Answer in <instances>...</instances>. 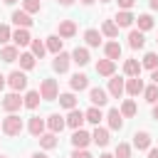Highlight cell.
Here are the masks:
<instances>
[{"mask_svg":"<svg viewBox=\"0 0 158 158\" xmlns=\"http://www.w3.org/2000/svg\"><path fill=\"white\" fill-rule=\"evenodd\" d=\"M2 131H5L7 136H20V133H22V118H20L17 114H10V116L2 121Z\"/></svg>","mask_w":158,"mask_h":158,"instance_id":"1","label":"cell"},{"mask_svg":"<svg viewBox=\"0 0 158 158\" xmlns=\"http://www.w3.org/2000/svg\"><path fill=\"white\" fill-rule=\"evenodd\" d=\"M57 94H59L57 81H54V79H44V81H42V86H40V96H42L44 101H54V99H57Z\"/></svg>","mask_w":158,"mask_h":158,"instance_id":"2","label":"cell"},{"mask_svg":"<svg viewBox=\"0 0 158 158\" xmlns=\"http://www.w3.org/2000/svg\"><path fill=\"white\" fill-rule=\"evenodd\" d=\"M20 106H25V99H20V94H17V91H12V94H7V96L2 99V109H5V111H10V114H15Z\"/></svg>","mask_w":158,"mask_h":158,"instance_id":"3","label":"cell"},{"mask_svg":"<svg viewBox=\"0 0 158 158\" xmlns=\"http://www.w3.org/2000/svg\"><path fill=\"white\" fill-rule=\"evenodd\" d=\"M69 62H72V54H67V52H59V54H54V62H52V67H54V72L64 74V72L69 69Z\"/></svg>","mask_w":158,"mask_h":158,"instance_id":"4","label":"cell"},{"mask_svg":"<svg viewBox=\"0 0 158 158\" xmlns=\"http://www.w3.org/2000/svg\"><path fill=\"white\" fill-rule=\"evenodd\" d=\"M7 84L12 86V91H22V89L27 86V77H25L22 72H12V74L7 77Z\"/></svg>","mask_w":158,"mask_h":158,"instance_id":"5","label":"cell"},{"mask_svg":"<svg viewBox=\"0 0 158 158\" xmlns=\"http://www.w3.org/2000/svg\"><path fill=\"white\" fill-rule=\"evenodd\" d=\"M12 42H15V47H25V44H32V37L25 27H17L12 32Z\"/></svg>","mask_w":158,"mask_h":158,"instance_id":"6","label":"cell"},{"mask_svg":"<svg viewBox=\"0 0 158 158\" xmlns=\"http://www.w3.org/2000/svg\"><path fill=\"white\" fill-rule=\"evenodd\" d=\"M123 91H126V81H123L121 77H114V79H109V94H111L114 99H118Z\"/></svg>","mask_w":158,"mask_h":158,"instance_id":"7","label":"cell"},{"mask_svg":"<svg viewBox=\"0 0 158 158\" xmlns=\"http://www.w3.org/2000/svg\"><path fill=\"white\" fill-rule=\"evenodd\" d=\"M89 101H91L94 106H99V109H101V106H104V104L109 101V94H106L104 89H99V86H94V89L89 91Z\"/></svg>","mask_w":158,"mask_h":158,"instance_id":"8","label":"cell"},{"mask_svg":"<svg viewBox=\"0 0 158 158\" xmlns=\"http://www.w3.org/2000/svg\"><path fill=\"white\" fill-rule=\"evenodd\" d=\"M86 121V116H84V111H79V109H72L69 111V116H67V126H72L74 131L77 128H81V123Z\"/></svg>","mask_w":158,"mask_h":158,"instance_id":"9","label":"cell"},{"mask_svg":"<svg viewBox=\"0 0 158 158\" xmlns=\"http://www.w3.org/2000/svg\"><path fill=\"white\" fill-rule=\"evenodd\" d=\"M89 141H91V136H89L86 131H81V128H77V131L72 133V146H74V148H86Z\"/></svg>","mask_w":158,"mask_h":158,"instance_id":"10","label":"cell"},{"mask_svg":"<svg viewBox=\"0 0 158 158\" xmlns=\"http://www.w3.org/2000/svg\"><path fill=\"white\" fill-rule=\"evenodd\" d=\"M114 69H116V62H111V59L96 62V74H101V77H114Z\"/></svg>","mask_w":158,"mask_h":158,"instance_id":"11","label":"cell"},{"mask_svg":"<svg viewBox=\"0 0 158 158\" xmlns=\"http://www.w3.org/2000/svg\"><path fill=\"white\" fill-rule=\"evenodd\" d=\"M133 146H136L138 151H146V148L151 146V133H148V131H136V133H133Z\"/></svg>","mask_w":158,"mask_h":158,"instance_id":"12","label":"cell"},{"mask_svg":"<svg viewBox=\"0 0 158 158\" xmlns=\"http://www.w3.org/2000/svg\"><path fill=\"white\" fill-rule=\"evenodd\" d=\"M89 49H84V47H77L74 52H72V62L74 64H79V67H84V64H89Z\"/></svg>","mask_w":158,"mask_h":158,"instance_id":"13","label":"cell"},{"mask_svg":"<svg viewBox=\"0 0 158 158\" xmlns=\"http://www.w3.org/2000/svg\"><path fill=\"white\" fill-rule=\"evenodd\" d=\"M143 89H146V86H143V81H141L138 77H131V79L126 81V91H128L131 96H138V94H143Z\"/></svg>","mask_w":158,"mask_h":158,"instance_id":"14","label":"cell"},{"mask_svg":"<svg viewBox=\"0 0 158 158\" xmlns=\"http://www.w3.org/2000/svg\"><path fill=\"white\" fill-rule=\"evenodd\" d=\"M47 126H49V131H52V133H59V131L67 126V118H62L59 114H52V116L47 118Z\"/></svg>","mask_w":158,"mask_h":158,"instance_id":"15","label":"cell"},{"mask_svg":"<svg viewBox=\"0 0 158 158\" xmlns=\"http://www.w3.org/2000/svg\"><path fill=\"white\" fill-rule=\"evenodd\" d=\"M27 128H30V133H32L35 138H40V136L44 133V121H42L40 116H32L30 123H27Z\"/></svg>","mask_w":158,"mask_h":158,"instance_id":"16","label":"cell"},{"mask_svg":"<svg viewBox=\"0 0 158 158\" xmlns=\"http://www.w3.org/2000/svg\"><path fill=\"white\" fill-rule=\"evenodd\" d=\"M12 22H15L17 27H25V30L32 25V20H30V15H27L25 10H15V12H12Z\"/></svg>","mask_w":158,"mask_h":158,"instance_id":"17","label":"cell"},{"mask_svg":"<svg viewBox=\"0 0 158 158\" xmlns=\"http://www.w3.org/2000/svg\"><path fill=\"white\" fill-rule=\"evenodd\" d=\"M128 44H131L133 49H141V47L146 44V37H143V32H141V30H131V32H128Z\"/></svg>","mask_w":158,"mask_h":158,"instance_id":"18","label":"cell"},{"mask_svg":"<svg viewBox=\"0 0 158 158\" xmlns=\"http://www.w3.org/2000/svg\"><path fill=\"white\" fill-rule=\"evenodd\" d=\"M69 86H72L74 91H81V89H86V86H89V77H86V74H79V72H77V74L72 77Z\"/></svg>","mask_w":158,"mask_h":158,"instance_id":"19","label":"cell"},{"mask_svg":"<svg viewBox=\"0 0 158 158\" xmlns=\"http://www.w3.org/2000/svg\"><path fill=\"white\" fill-rule=\"evenodd\" d=\"M133 20H136V17H133L128 10H121V12H116V20H114V22H116L118 27H131Z\"/></svg>","mask_w":158,"mask_h":158,"instance_id":"20","label":"cell"},{"mask_svg":"<svg viewBox=\"0 0 158 158\" xmlns=\"http://www.w3.org/2000/svg\"><path fill=\"white\" fill-rule=\"evenodd\" d=\"M77 35V25L72 20H62L59 22V37H74Z\"/></svg>","mask_w":158,"mask_h":158,"instance_id":"21","label":"cell"},{"mask_svg":"<svg viewBox=\"0 0 158 158\" xmlns=\"http://www.w3.org/2000/svg\"><path fill=\"white\" fill-rule=\"evenodd\" d=\"M0 59H2V62H7V64H10V62H17V59H20L17 47H10V44H7V47H2V49H0Z\"/></svg>","mask_w":158,"mask_h":158,"instance_id":"22","label":"cell"},{"mask_svg":"<svg viewBox=\"0 0 158 158\" xmlns=\"http://www.w3.org/2000/svg\"><path fill=\"white\" fill-rule=\"evenodd\" d=\"M106 118H109V126H111L114 131H118V128L123 126V116H121V111H118V109H111Z\"/></svg>","mask_w":158,"mask_h":158,"instance_id":"23","label":"cell"},{"mask_svg":"<svg viewBox=\"0 0 158 158\" xmlns=\"http://www.w3.org/2000/svg\"><path fill=\"white\" fill-rule=\"evenodd\" d=\"M104 52H106V59L116 62V59L121 57V44H118V42H109V44L104 47Z\"/></svg>","mask_w":158,"mask_h":158,"instance_id":"24","label":"cell"},{"mask_svg":"<svg viewBox=\"0 0 158 158\" xmlns=\"http://www.w3.org/2000/svg\"><path fill=\"white\" fill-rule=\"evenodd\" d=\"M123 72H126L128 77H138V74H141V62H138V59H126V62H123Z\"/></svg>","mask_w":158,"mask_h":158,"instance_id":"25","label":"cell"},{"mask_svg":"<svg viewBox=\"0 0 158 158\" xmlns=\"http://www.w3.org/2000/svg\"><path fill=\"white\" fill-rule=\"evenodd\" d=\"M91 141H94L96 146H106V143H109V131L96 126V128H94V133H91Z\"/></svg>","mask_w":158,"mask_h":158,"instance_id":"26","label":"cell"},{"mask_svg":"<svg viewBox=\"0 0 158 158\" xmlns=\"http://www.w3.org/2000/svg\"><path fill=\"white\" fill-rule=\"evenodd\" d=\"M84 116H86V121H89V123H94V126H99V121L104 118L101 109H96V106H91L89 111H84Z\"/></svg>","mask_w":158,"mask_h":158,"instance_id":"27","label":"cell"},{"mask_svg":"<svg viewBox=\"0 0 158 158\" xmlns=\"http://www.w3.org/2000/svg\"><path fill=\"white\" fill-rule=\"evenodd\" d=\"M40 146L47 148V151L54 148V146H57V133H52V131H49V133H42V136H40Z\"/></svg>","mask_w":158,"mask_h":158,"instance_id":"28","label":"cell"},{"mask_svg":"<svg viewBox=\"0 0 158 158\" xmlns=\"http://www.w3.org/2000/svg\"><path fill=\"white\" fill-rule=\"evenodd\" d=\"M101 32H104L106 37H116V35H118V25H116L114 20H104V25H101Z\"/></svg>","mask_w":158,"mask_h":158,"instance_id":"29","label":"cell"},{"mask_svg":"<svg viewBox=\"0 0 158 158\" xmlns=\"http://www.w3.org/2000/svg\"><path fill=\"white\" fill-rule=\"evenodd\" d=\"M84 40H86L89 47H99V44H101V35H99L96 30H86V32H84Z\"/></svg>","mask_w":158,"mask_h":158,"instance_id":"30","label":"cell"},{"mask_svg":"<svg viewBox=\"0 0 158 158\" xmlns=\"http://www.w3.org/2000/svg\"><path fill=\"white\" fill-rule=\"evenodd\" d=\"M40 99H42L40 91H27V94H25V106H27V109H37V106H40Z\"/></svg>","mask_w":158,"mask_h":158,"instance_id":"31","label":"cell"},{"mask_svg":"<svg viewBox=\"0 0 158 158\" xmlns=\"http://www.w3.org/2000/svg\"><path fill=\"white\" fill-rule=\"evenodd\" d=\"M59 104H62L64 109H69V111H72V109H77V96H74V94H69V91H67V94H59Z\"/></svg>","mask_w":158,"mask_h":158,"instance_id":"32","label":"cell"},{"mask_svg":"<svg viewBox=\"0 0 158 158\" xmlns=\"http://www.w3.org/2000/svg\"><path fill=\"white\" fill-rule=\"evenodd\" d=\"M121 116H123V118H131V116H136V101L126 99V101L121 104Z\"/></svg>","mask_w":158,"mask_h":158,"instance_id":"33","label":"cell"},{"mask_svg":"<svg viewBox=\"0 0 158 158\" xmlns=\"http://www.w3.org/2000/svg\"><path fill=\"white\" fill-rule=\"evenodd\" d=\"M143 96H146V101H148V104H158V84L146 86V89H143Z\"/></svg>","mask_w":158,"mask_h":158,"instance_id":"34","label":"cell"},{"mask_svg":"<svg viewBox=\"0 0 158 158\" xmlns=\"http://www.w3.org/2000/svg\"><path fill=\"white\" fill-rule=\"evenodd\" d=\"M47 49H49V52H54V54H59V52H62V40H59V35L47 37Z\"/></svg>","mask_w":158,"mask_h":158,"instance_id":"35","label":"cell"},{"mask_svg":"<svg viewBox=\"0 0 158 158\" xmlns=\"http://www.w3.org/2000/svg\"><path fill=\"white\" fill-rule=\"evenodd\" d=\"M141 67H146V69H151V72H153V69L158 67V54H156V52H148V54L143 57Z\"/></svg>","mask_w":158,"mask_h":158,"instance_id":"36","label":"cell"},{"mask_svg":"<svg viewBox=\"0 0 158 158\" xmlns=\"http://www.w3.org/2000/svg\"><path fill=\"white\" fill-rule=\"evenodd\" d=\"M136 22H138V30H141V32H146V30L153 27V17H151V15H138Z\"/></svg>","mask_w":158,"mask_h":158,"instance_id":"37","label":"cell"},{"mask_svg":"<svg viewBox=\"0 0 158 158\" xmlns=\"http://www.w3.org/2000/svg\"><path fill=\"white\" fill-rule=\"evenodd\" d=\"M35 59H37V57H35L32 52H25V54H20V67H22V69H32V67H35Z\"/></svg>","mask_w":158,"mask_h":158,"instance_id":"38","label":"cell"},{"mask_svg":"<svg viewBox=\"0 0 158 158\" xmlns=\"http://www.w3.org/2000/svg\"><path fill=\"white\" fill-rule=\"evenodd\" d=\"M44 52H47V44H44L42 40H32V54L42 59V57H44Z\"/></svg>","mask_w":158,"mask_h":158,"instance_id":"39","label":"cell"},{"mask_svg":"<svg viewBox=\"0 0 158 158\" xmlns=\"http://www.w3.org/2000/svg\"><path fill=\"white\" fill-rule=\"evenodd\" d=\"M114 156H116V158H131V146H128V143H118Z\"/></svg>","mask_w":158,"mask_h":158,"instance_id":"40","label":"cell"},{"mask_svg":"<svg viewBox=\"0 0 158 158\" xmlns=\"http://www.w3.org/2000/svg\"><path fill=\"white\" fill-rule=\"evenodd\" d=\"M22 7H25V12H27V15L40 12V0H22Z\"/></svg>","mask_w":158,"mask_h":158,"instance_id":"41","label":"cell"},{"mask_svg":"<svg viewBox=\"0 0 158 158\" xmlns=\"http://www.w3.org/2000/svg\"><path fill=\"white\" fill-rule=\"evenodd\" d=\"M7 40H12V32H10L7 25H0V44H5Z\"/></svg>","mask_w":158,"mask_h":158,"instance_id":"42","label":"cell"},{"mask_svg":"<svg viewBox=\"0 0 158 158\" xmlns=\"http://www.w3.org/2000/svg\"><path fill=\"white\" fill-rule=\"evenodd\" d=\"M72 158H91V153H89V151H84V148H77V151L72 153Z\"/></svg>","mask_w":158,"mask_h":158,"instance_id":"43","label":"cell"},{"mask_svg":"<svg viewBox=\"0 0 158 158\" xmlns=\"http://www.w3.org/2000/svg\"><path fill=\"white\" fill-rule=\"evenodd\" d=\"M133 2L136 0H118V7L121 10H128V7H133Z\"/></svg>","mask_w":158,"mask_h":158,"instance_id":"44","label":"cell"},{"mask_svg":"<svg viewBox=\"0 0 158 158\" xmlns=\"http://www.w3.org/2000/svg\"><path fill=\"white\" fill-rule=\"evenodd\" d=\"M151 79H153V84H158V67L151 72Z\"/></svg>","mask_w":158,"mask_h":158,"instance_id":"45","label":"cell"},{"mask_svg":"<svg viewBox=\"0 0 158 158\" xmlns=\"http://www.w3.org/2000/svg\"><path fill=\"white\" fill-rule=\"evenodd\" d=\"M148 158H158V148H151L148 151Z\"/></svg>","mask_w":158,"mask_h":158,"instance_id":"46","label":"cell"},{"mask_svg":"<svg viewBox=\"0 0 158 158\" xmlns=\"http://www.w3.org/2000/svg\"><path fill=\"white\" fill-rule=\"evenodd\" d=\"M72 2H74V0H59V5H64V7H69Z\"/></svg>","mask_w":158,"mask_h":158,"instance_id":"47","label":"cell"},{"mask_svg":"<svg viewBox=\"0 0 158 158\" xmlns=\"http://www.w3.org/2000/svg\"><path fill=\"white\" fill-rule=\"evenodd\" d=\"M153 118L158 121V104H153Z\"/></svg>","mask_w":158,"mask_h":158,"instance_id":"48","label":"cell"},{"mask_svg":"<svg viewBox=\"0 0 158 158\" xmlns=\"http://www.w3.org/2000/svg\"><path fill=\"white\" fill-rule=\"evenodd\" d=\"M32 158H47L44 153H32Z\"/></svg>","mask_w":158,"mask_h":158,"instance_id":"49","label":"cell"},{"mask_svg":"<svg viewBox=\"0 0 158 158\" xmlns=\"http://www.w3.org/2000/svg\"><path fill=\"white\" fill-rule=\"evenodd\" d=\"M151 7H153V10H158V0H151Z\"/></svg>","mask_w":158,"mask_h":158,"instance_id":"50","label":"cell"},{"mask_svg":"<svg viewBox=\"0 0 158 158\" xmlns=\"http://www.w3.org/2000/svg\"><path fill=\"white\" fill-rule=\"evenodd\" d=\"M99 158H116V156H111V153H101Z\"/></svg>","mask_w":158,"mask_h":158,"instance_id":"51","label":"cell"},{"mask_svg":"<svg viewBox=\"0 0 158 158\" xmlns=\"http://www.w3.org/2000/svg\"><path fill=\"white\" fill-rule=\"evenodd\" d=\"M2 86H5V77L0 74V89H2Z\"/></svg>","mask_w":158,"mask_h":158,"instance_id":"52","label":"cell"},{"mask_svg":"<svg viewBox=\"0 0 158 158\" xmlns=\"http://www.w3.org/2000/svg\"><path fill=\"white\" fill-rule=\"evenodd\" d=\"M2 2H5V5H12V2H17V0H2Z\"/></svg>","mask_w":158,"mask_h":158,"instance_id":"53","label":"cell"},{"mask_svg":"<svg viewBox=\"0 0 158 158\" xmlns=\"http://www.w3.org/2000/svg\"><path fill=\"white\" fill-rule=\"evenodd\" d=\"M91 2H94V0H81V5H91Z\"/></svg>","mask_w":158,"mask_h":158,"instance_id":"54","label":"cell"},{"mask_svg":"<svg viewBox=\"0 0 158 158\" xmlns=\"http://www.w3.org/2000/svg\"><path fill=\"white\" fill-rule=\"evenodd\" d=\"M101 2H111V0H101Z\"/></svg>","mask_w":158,"mask_h":158,"instance_id":"55","label":"cell"},{"mask_svg":"<svg viewBox=\"0 0 158 158\" xmlns=\"http://www.w3.org/2000/svg\"><path fill=\"white\" fill-rule=\"evenodd\" d=\"M0 158H7V156H0Z\"/></svg>","mask_w":158,"mask_h":158,"instance_id":"56","label":"cell"},{"mask_svg":"<svg viewBox=\"0 0 158 158\" xmlns=\"http://www.w3.org/2000/svg\"><path fill=\"white\" fill-rule=\"evenodd\" d=\"M0 128H2V123H0Z\"/></svg>","mask_w":158,"mask_h":158,"instance_id":"57","label":"cell"}]
</instances>
